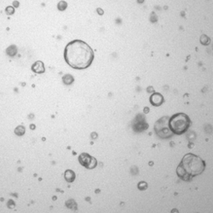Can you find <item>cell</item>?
Listing matches in <instances>:
<instances>
[{
	"mask_svg": "<svg viewBox=\"0 0 213 213\" xmlns=\"http://www.w3.org/2000/svg\"><path fill=\"white\" fill-rule=\"evenodd\" d=\"M58 8L59 10L63 11V10H65V9L67 8V3H66L65 1H62V2H60V3L58 4Z\"/></svg>",
	"mask_w": 213,
	"mask_h": 213,
	"instance_id": "14",
	"label": "cell"
},
{
	"mask_svg": "<svg viewBox=\"0 0 213 213\" xmlns=\"http://www.w3.org/2000/svg\"><path fill=\"white\" fill-rule=\"evenodd\" d=\"M191 121L186 114L180 112L170 117L168 121L169 128L175 135H183L188 130Z\"/></svg>",
	"mask_w": 213,
	"mask_h": 213,
	"instance_id": "3",
	"label": "cell"
},
{
	"mask_svg": "<svg viewBox=\"0 0 213 213\" xmlns=\"http://www.w3.org/2000/svg\"><path fill=\"white\" fill-rule=\"evenodd\" d=\"M168 119L167 116H164L156 122L154 130L157 135L161 138H169L172 136V132L169 128Z\"/></svg>",
	"mask_w": 213,
	"mask_h": 213,
	"instance_id": "4",
	"label": "cell"
},
{
	"mask_svg": "<svg viewBox=\"0 0 213 213\" xmlns=\"http://www.w3.org/2000/svg\"><path fill=\"white\" fill-rule=\"evenodd\" d=\"M150 102H151V104L152 106L159 107L164 102L163 96L159 93H154L150 97Z\"/></svg>",
	"mask_w": 213,
	"mask_h": 213,
	"instance_id": "7",
	"label": "cell"
},
{
	"mask_svg": "<svg viewBox=\"0 0 213 213\" xmlns=\"http://www.w3.org/2000/svg\"><path fill=\"white\" fill-rule=\"evenodd\" d=\"M62 81H63V83L65 84V85H72V84L74 82V77H73L72 75L67 74V75H65L63 77H62Z\"/></svg>",
	"mask_w": 213,
	"mask_h": 213,
	"instance_id": "10",
	"label": "cell"
},
{
	"mask_svg": "<svg viewBox=\"0 0 213 213\" xmlns=\"http://www.w3.org/2000/svg\"><path fill=\"white\" fill-rule=\"evenodd\" d=\"M6 12L8 14V15H12L14 12V8H12V7H8V8H7V9H6Z\"/></svg>",
	"mask_w": 213,
	"mask_h": 213,
	"instance_id": "16",
	"label": "cell"
},
{
	"mask_svg": "<svg viewBox=\"0 0 213 213\" xmlns=\"http://www.w3.org/2000/svg\"><path fill=\"white\" fill-rule=\"evenodd\" d=\"M31 69L35 73H37V74H42V73H45V65L41 61H37L36 62H35L32 65Z\"/></svg>",
	"mask_w": 213,
	"mask_h": 213,
	"instance_id": "8",
	"label": "cell"
},
{
	"mask_svg": "<svg viewBox=\"0 0 213 213\" xmlns=\"http://www.w3.org/2000/svg\"><path fill=\"white\" fill-rule=\"evenodd\" d=\"M147 187H148V185H147V183L140 182L139 184H138V188H139V189H141V190H144V189H146Z\"/></svg>",
	"mask_w": 213,
	"mask_h": 213,
	"instance_id": "15",
	"label": "cell"
},
{
	"mask_svg": "<svg viewBox=\"0 0 213 213\" xmlns=\"http://www.w3.org/2000/svg\"><path fill=\"white\" fill-rule=\"evenodd\" d=\"M98 13H100V12H101V15H102V14L103 13V12H102V10H101V9H99V8L98 9Z\"/></svg>",
	"mask_w": 213,
	"mask_h": 213,
	"instance_id": "17",
	"label": "cell"
},
{
	"mask_svg": "<svg viewBox=\"0 0 213 213\" xmlns=\"http://www.w3.org/2000/svg\"><path fill=\"white\" fill-rule=\"evenodd\" d=\"M7 52L10 56H14L16 55V53H17V48L15 46H11V47H9L8 48Z\"/></svg>",
	"mask_w": 213,
	"mask_h": 213,
	"instance_id": "13",
	"label": "cell"
},
{
	"mask_svg": "<svg viewBox=\"0 0 213 213\" xmlns=\"http://www.w3.org/2000/svg\"><path fill=\"white\" fill-rule=\"evenodd\" d=\"M79 161L81 166L87 169H94L97 166V160L85 152H83L79 156Z\"/></svg>",
	"mask_w": 213,
	"mask_h": 213,
	"instance_id": "5",
	"label": "cell"
},
{
	"mask_svg": "<svg viewBox=\"0 0 213 213\" xmlns=\"http://www.w3.org/2000/svg\"><path fill=\"white\" fill-rule=\"evenodd\" d=\"M64 176H65V180H67L68 183H72L75 179V173H74V171H72V170H67V171H65Z\"/></svg>",
	"mask_w": 213,
	"mask_h": 213,
	"instance_id": "9",
	"label": "cell"
},
{
	"mask_svg": "<svg viewBox=\"0 0 213 213\" xmlns=\"http://www.w3.org/2000/svg\"><path fill=\"white\" fill-rule=\"evenodd\" d=\"M200 41H201V43H202V45H208L210 44V39H209L207 35H202L201 36Z\"/></svg>",
	"mask_w": 213,
	"mask_h": 213,
	"instance_id": "12",
	"label": "cell"
},
{
	"mask_svg": "<svg viewBox=\"0 0 213 213\" xmlns=\"http://www.w3.org/2000/svg\"><path fill=\"white\" fill-rule=\"evenodd\" d=\"M206 167V162L198 156L193 153L186 154L179 164L176 173L185 181H191L194 176L202 174Z\"/></svg>",
	"mask_w": 213,
	"mask_h": 213,
	"instance_id": "2",
	"label": "cell"
},
{
	"mask_svg": "<svg viewBox=\"0 0 213 213\" xmlns=\"http://www.w3.org/2000/svg\"><path fill=\"white\" fill-rule=\"evenodd\" d=\"M138 118L139 119H138V117L136 116V118L135 119V121H134V123H133V129L135 131H136V132H140V131H144V130H147L148 129V125L147 124V122L144 121V116H142V115H138Z\"/></svg>",
	"mask_w": 213,
	"mask_h": 213,
	"instance_id": "6",
	"label": "cell"
},
{
	"mask_svg": "<svg viewBox=\"0 0 213 213\" xmlns=\"http://www.w3.org/2000/svg\"><path fill=\"white\" fill-rule=\"evenodd\" d=\"M64 58L72 68L77 70L86 69L94 61V53L85 42L75 39L67 44L64 51Z\"/></svg>",
	"mask_w": 213,
	"mask_h": 213,
	"instance_id": "1",
	"label": "cell"
},
{
	"mask_svg": "<svg viewBox=\"0 0 213 213\" xmlns=\"http://www.w3.org/2000/svg\"><path fill=\"white\" fill-rule=\"evenodd\" d=\"M15 134L17 135H23L25 134V128L22 126V125H19L17 126L16 129H15Z\"/></svg>",
	"mask_w": 213,
	"mask_h": 213,
	"instance_id": "11",
	"label": "cell"
}]
</instances>
